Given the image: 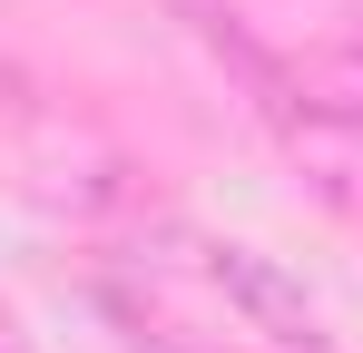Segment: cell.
<instances>
[{"mask_svg":"<svg viewBox=\"0 0 363 353\" xmlns=\"http://www.w3.org/2000/svg\"><path fill=\"white\" fill-rule=\"evenodd\" d=\"M334 118L363 138V50H344V59H334Z\"/></svg>","mask_w":363,"mask_h":353,"instance_id":"2","label":"cell"},{"mask_svg":"<svg viewBox=\"0 0 363 353\" xmlns=\"http://www.w3.org/2000/svg\"><path fill=\"white\" fill-rule=\"evenodd\" d=\"M128 344H138V353H226V344H196V334H177V324H147V314L128 324Z\"/></svg>","mask_w":363,"mask_h":353,"instance_id":"3","label":"cell"},{"mask_svg":"<svg viewBox=\"0 0 363 353\" xmlns=\"http://www.w3.org/2000/svg\"><path fill=\"white\" fill-rule=\"evenodd\" d=\"M0 118H30V79H20L10 59H0Z\"/></svg>","mask_w":363,"mask_h":353,"instance_id":"4","label":"cell"},{"mask_svg":"<svg viewBox=\"0 0 363 353\" xmlns=\"http://www.w3.org/2000/svg\"><path fill=\"white\" fill-rule=\"evenodd\" d=\"M177 245L196 255V275L226 294V304H236L265 344H285V353H314V344H324V324H314L304 285L275 265V255H255V245H236V235H177Z\"/></svg>","mask_w":363,"mask_h":353,"instance_id":"1","label":"cell"}]
</instances>
